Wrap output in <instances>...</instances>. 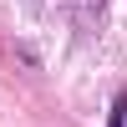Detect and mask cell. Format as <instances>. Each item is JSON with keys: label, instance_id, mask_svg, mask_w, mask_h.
I'll return each mask as SVG.
<instances>
[{"label": "cell", "instance_id": "obj_1", "mask_svg": "<svg viewBox=\"0 0 127 127\" xmlns=\"http://www.w3.org/2000/svg\"><path fill=\"white\" fill-rule=\"evenodd\" d=\"M107 127H127V92L112 97V112H107Z\"/></svg>", "mask_w": 127, "mask_h": 127}]
</instances>
